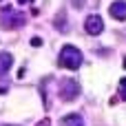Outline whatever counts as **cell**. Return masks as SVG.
I'll return each mask as SVG.
<instances>
[{
	"instance_id": "cell-2",
	"label": "cell",
	"mask_w": 126,
	"mask_h": 126,
	"mask_svg": "<svg viewBox=\"0 0 126 126\" xmlns=\"http://www.w3.org/2000/svg\"><path fill=\"white\" fill-rule=\"evenodd\" d=\"M0 22H2L4 29H20V27L27 22V16H24L22 11H16L11 4H7V7L2 9V13H0Z\"/></svg>"
},
{
	"instance_id": "cell-8",
	"label": "cell",
	"mask_w": 126,
	"mask_h": 126,
	"mask_svg": "<svg viewBox=\"0 0 126 126\" xmlns=\"http://www.w3.org/2000/svg\"><path fill=\"white\" fill-rule=\"evenodd\" d=\"M31 47H42V38H31Z\"/></svg>"
},
{
	"instance_id": "cell-3",
	"label": "cell",
	"mask_w": 126,
	"mask_h": 126,
	"mask_svg": "<svg viewBox=\"0 0 126 126\" xmlns=\"http://www.w3.org/2000/svg\"><path fill=\"white\" fill-rule=\"evenodd\" d=\"M78 95H80V84H78L75 80L66 78V80L60 82V97H62L64 102H73Z\"/></svg>"
},
{
	"instance_id": "cell-6",
	"label": "cell",
	"mask_w": 126,
	"mask_h": 126,
	"mask_svg": "<svg viewBox=\"0 0 126 126\" xmlns=\"http://www.w3.org/2000/svg\"><path fill=\"white\" fill-rule=\"evenodd\" d=\"M13 66V55L11 53H0V78H4V73H9V69Z\"/></svg>"
},
{
	"instance_id": "cell-4",
	"label": "cell",
	"mask_w": 126,
	"mask_h": 126,
	"mask_svg": "<svg viewBox=\"0 0 126 126\" xmlns=\"http://www.w3.org/2000/svg\"><path fill=\"white\" fill-rule=\"evenodd\" d=\"M84 29H86L89 35H100V33L104 31V20H102L97 13H93V16H89V18L84 20Z\"/></svg>"
},
{
	"instance_id": "cell-13",
	"label": "cell",
	"mask_w": 126,
	"mask_h": 126,
	"mask_svg": "<svg viewBox=\"0 0 126 126\" xmlns=\"http://www.w3.org/2000/svg\"><path fill=\"white\" fill-rule=\"evenodd\" d=\"M122 66H124V69H126V58H124V62H122Z\"/></svg>"
},
{
	"instance_id": "cell-12",
	"label": "cell",
	"mask_w": 126,
	"mask_h": 126,
	"mask_svg": "<svg viewBox=\"0 0 126 126\" xmlns=\"http://www.w3.org/2000/svg\"><path fill=\"white\" fill-rule=\"evenodd\" d=\"M20 4H27V2H33V0H18Z\"/></svg>"
},
{
	"instance_id": "cell-5",
	"label": "cell",
	"mask_w": 126,
	"mask_h": 126,
	"mask_svg": "<svg viewBox=\"0 0 126 126\" xmlns=\"http://www.w3.org/2000/svg\"><path fill=\"white\" fill-rule=\"evenodd\" d=\"M109 13H111L115 20H126V0H115V2H111Z\"/></svg>"
},
{
	"instance_id": "cell-7",
	"label": "cell",
	"mask_w": 126,
	"mask_h": 126,
	"mask_svg": "<svg viewBox=\"0 0 126 126\" xmlns=\"http://www.w3.org/2000/svg\"><path fill=\"white\" fill-rule=\"evenodd\" d=\"M60 126H84V120L78 113H69V115H64L60 120Z\"/></svg>"
},
{
	"instance_id": "cell-10",
	"label": "cell",
	"mask_w": 126,
	"mask_h": 126,
	"mask_svg": "<svg viewBox=\"0 0 126 126\" xmlns=\"http://www.w3.org/2000/svg\"><path fill=\"white\" fill-rule=\"evenodd\" d=\"M120 89H126V78H122V80H120Z\"/></svg>"
},
{
	"instance_id": "cell-9",
	"label": "cell",
	"mask_w": 126,
	"mask_h": 126,
	"mask_svg": "<svg viewBox=\"0 0 126 126\" xmlns=\"http://www.w3.org/2000/svg\"><path fill=\"white\" fill-rule=\"evenodd\" d=\"M71 2H73V7H75V9H82L86 0H71Z\"/></svg>"
},
{
	"instance_id": "cell-1",
	"label": "cell",
	"mask_w": 126,
	"mask_h": 126,
	"mask_svg": "<svg viewBox=\"0 0 126 126\" xmlns=\"http://www.w3.org/2000/svg\"><path fill=\"white\" fill-rule=\"evenodd\" d=\"M82 62H84V58H82V51H80L78 47H73V44H64V47H62V51H60V55H58V66H60V69L75 71V69L82 66Z\"/></svg>"
},
{
	"instance_id": "cell-11",
	"label": "cell",
	"mask_w": 126,
	"mask_h": 126,
	"mask_svg": "<svg viewBox=\"0 0 126 126\" xmlns=\"http://www.w3.org/2000/svg\"><path fill=\"white\" fill-rule=\"evenodd\" d=\"M120 97H122V100H126V89H122V91H120Z\"/></svg>"
}]
</instances>
